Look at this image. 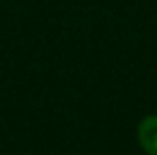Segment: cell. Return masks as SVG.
Returning a JSON list of instances; mask_svg holds the SVG:
<instances>
[{
  "instance_id": "cell-1",
  "label": "cell",
  "mask_w": 157,
  "mask_h": 155,
  "mask_svg": "<svg viewBox=\"0 0 157 155\" xmlns=\"http://www.w3.org/2000/svg\"><path fill=\"white\" fill-rule=\"evenodd\" d=\"M139 142L150 155H157V115L146 117L139 124Z\"/></svg>"
}]
</instances>
